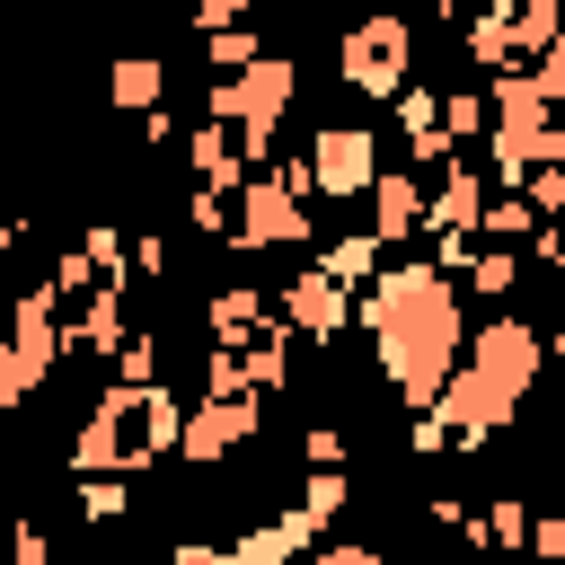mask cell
<instances>
[{
  "instance_id": "obj_1",
  "label": "cell",
  "mask_w": 565,
  "mask_h": 565,
  "mask_svg": "<svg viewBox=\"0 0 565 565\" xmlns=\"http://www.w3.org/2000/svg\"><path fill=\"white\" fill-rule=\"evenodd\" d=\"M362 327H371L380 371L397 380L406 406H433V388L450 380V362H459V344H468V327H459V282H450L433 256H424V265H388V274L371 282V300H362Z\"/></svg>"
},
{
  "instance_id": "obj_2",
  "label": "cell",
  "mask_w": 565,
  "mask_h": 565,
  "mask_svg": "<svg viewBox=\"0 0 565 565\" xmlns=\"http://www.w3.org/2000/svg\"><path fill=\"white\" fill-rule=\"evenodd\" d=\"M335 62H344V88H362V97H397V88H406V62H415V26H406L397 9H371V18L344 26Z\"/></svg>"
},
{
  "instance_id": "obj_3",
  "label": "cell",
  "mask_w": 565,
  "mask_h": 565,
  "mask_svg": "<svg viewBox=\"0 0 565 565\" xmlns=\"http://www.w3.org/2000/svg\"><path fill=\"white\" fill-rule=\"evenodd\" d=\"M291 88H300V79H291V62H247L238 79H212V97H203V106H212V115H230L247 150H265V132L282 124Z\"/></svg>"
},
{
  "instance_id": "obj_4",
  "label": "cell",
  "mask_w": 565,
  "mask_h": 565,
  "mask_svg": "<svg viewBox=\"0 0 565 565\" xmlns=\"http://www.w3.org/2000/svg\"><path fill=\"white\" fill-rule=\"evenodd\" d=\"M327 203H353L371 177H380V132H362V124H327L318 141H309V168H300Z\"/></svg>"
},
{
  "instance_id": "obj_5",
  "label": "cell",
  "mask_w": 565,
  "mask_h": 565,
  "mask_svg": "<svg viewBox=\"0 0 565 565\" xmlns=\"http://www.w3.org/2000/svg\"><path fill=\"white\" fill-rule=\"evenodd\" d=\"M230 238H238V247L309 238V212H300V168H291V177H256V185H247V221H238Z\"/></svg>"
},
{
  "instance_id": "obj_6",
  "label": "cell",
  "mask_w": 565,
  "mask_h": 565,
  "mask_svg": "<svg viewBox=\"0 0 565 565\" xmlns=\"http://www.w3.org/2000/svg\"><path fill=\"white\" fill-rule=\"evenodd\" d=\"M247 433H256V406H247V397H203L194 424L177 433V450H185V459H221V450H238Z\"/></svg>"
},
{
  "instance_id": "obj_7",
  "label": "cell",
  "mask_w": 565,
  "mask_h": 565,
  "mask_svg": "<svg viewBox=\"0 0 565 565\" xmlns=\"http://www.w3.org/2000/svg\"><path fill=\"white\" fill-rule=\"evenodd\" d=\"M282 318L300 327V335H335L344 327V282H327V274H300V282H282Z\"/></svg>"
},
{
  "instance_id": "obj_8",
  "label": "cell",
  "mask_w": 565,
  "mask_h": 565,
  "mask_svg": "<svg viewBox=\"0 0 565 565\" xmlns=\"http://www.w3.org/2000/svg\"><path fill=\"white\" fill-rule=\"evenodd\" d=\"M362 194H371V238H380V247L424 221V185H415V177H371Z\"/></svg>"
},
{
  "instance_id": "obj_9",
  "label": "cell",
  "mask_w": 565,
  "mask_h": 565,
  "mask_svg": "<svg viewBox=\"0 0 565 565\" xmlns=\"http://www.w3.org/2000/svg\"><path fill=\"white\" fill-rule=\"evenodd\" d=\"M159 88H168V71L150 62V53H132V62H115V79H106V97L132 115V106H159Z\"/></svg>"
},
{
  "instance_id": "obj_10",
  "label": "cell",
  "mask_w": 565,
  "mask_h": 565,
  "mask_svg": "<svg viewBox=\"0 0 565 565\" xmlns=\"http://www.w3.org/2000/svg\"><path fill=\"white\" fill-rule=\"evenodd\" d=\"M35 380H44V362H26V353L0 335V415H18V406L35 397Z\"/></svg>"
},
{
  "instance_id": "obj_11",
  "label": "cell",
  "mask_w": 565,
  "mask_h": 565,
  "mask_svg": "<svg viewBox=\"0 0 565 565\" xmlns=\"http://www.w3.org/2000/svg\"><path fill=\"white\" fill-rule=\"evenodd\" d=\"M344 274H353V282H362V274H380V238H371V230H353V238H335V247H327V282H344Z\"/></svg>"
},
{
  "instance_id": "obj_12",
  "label": "cell",
  "mask_w": 565,
  "mask_h": 565,
  "mask_svg": "<svg viewBox=\"0 0 565 565\" xmlns=\"http://www.w3.org/2000/svg\"><path fill=\"white\" fill-rule=\"evenodd\" d=\"M512 282H521V256H512V247H494V256H477V291H494V300H503Z\"/></svg>"
},
{
  "instance_id": "obj_13",
  "label": "cell",
  "mask_w": 565,
  "mask_h": 565,
  "mask_svg": "<svg viewBox=\"0 0 565 565\" xmlns=\"http://www.w3.org/2000/svg\"><path fill=\"white\" fill-rule=\"evenodd\" d=\"M79 512H88V521H115V512H124V486L88 477V486H79Z\"/></svg>"
},
{
  "instance_id": "obj_14",
  "label": "cell",
  "mask_w": 565,
  "mask_h": 565,
  "mask_svg": "<svg viewBox=\"0 0 565 565\" xmlns=\"http://www.w3.org/2000/svg\"><path fill=\"white\" fill-rule=\"evenodd\" d=\"M247 9H256V0H194V26H203V35H221V26H238Z\"/></svg>"
},
{
  "instance_id": "obj_15",
  "label": "cell",
  "mask_w": 565,
  "mask_h": 565,
  "mask_svg": "<svg viewBox=\"0 0 565 565\" xmlns=\"http://www.w3.org/2000/svg\"><path fill=\"white\" fill-rule=\"evenodd\" d=\"M212 62H256V35H238V26H221V35H212Z\"/></svg>"
},
{
  "instance_id": "obj_16",
  "label": "cell",
  "mask_w": 565,
  "mask_h": 565,
  "mask_svg": "<svg viewBox=\"0 0 565 565\" xmlns=\"http://www.w3.org/2000/svg\"><path fill=\"white\" fill-rule=\"evenodd\" d=\"M177 565H238V556H230V547H203V539H185V547H177Z\"/></svg>"
},
{
  "instance_id": "obj_17",
  "label": "cell",
  "mask_w": 565,
  "mask_h": 565,
  "mask_svg": "<svg viewBox=\"0 0 565 565\" xmlns=\"http://www.w3.org/2000/svg\"><path fill=\"white\" fill-rule=\"evenodd\" d=\"M318 565H380V547H327Z\"/></svg>"
}]
</instances>
